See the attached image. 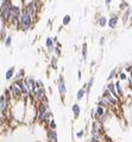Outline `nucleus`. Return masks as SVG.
I'll return each mask as SVG.
<instances>
[{
    "label": "nucleus",
    "mask_w": 132,
    "mask_h": 142,
    "mask_svg": "<svg viewBox=\"0 0 132 142\" xmlns=\"http://www.w3.org/2000/svg\"><path fill=\"white\" fill-rule=\"evenodd\" d=\"M33 17L23 7V12L20 16V20H19V25H18V30H22L23 32H28L29 30H31L33 26Z\"/></svg>",
    "instance_id": "1"
},
{
    "label": "nucleus",
    "mask_w": 132,
    "mask_h": 142,
    "mask_svg": "<svg viewBox=\"0 0 132 142\" xmlns=\"http://www.w3.org/2000/svg\"><path fill=\"white\" fill-rule=\"evenodd\" d=\"M40 7V2L38 0H29L24 4V8L33 17V19L37 17V12L39 11Z\"/></svg>",
    "instance_id": "2"
},
{
    "label": "nucleus",
    "mask_w": 132,
    "mask_h": 142,
    "mask_svg": "<svg viewBox=\"0 0 132 142\" xmlns=\"http://www.w3.org/2000/svg\"><path fill=\"white\" fill-rule=\"evenodd\" d=\"M8 90H10V92L12 93L13 99H23V98H24L23 92H22V90L18 87V85H17V84L12 82V84L8 86Z\"/></svg>",
    "instance_id": "3"
},
{
    "label": "nucleus",
    "mask_w": 132,
    "mask_h": 142,
    "mask_svg": "<svg viewBox=\"0 0 132 142\" xmlns=\"http://www.w3.org/2000/svg\"><path fill=\"white\" fill-rule=\"evenodd\" d=\"M10 106H11V103L5 98L4 94H1V96H0V115L5 117V116L7 115V112H8Z\"/></svg>",
    "instance_id": "4"
},
{
    "label": "nucleus",
    "mask_w": 132,
    "mask_h": 142,
    "mask_svg": "<svg viewBox=\"0 0 132 142\" xmlns=\"http://www.w3.org/2000/svg\"><path fill=\"white\" fill-rule=\"evenodd\" d=\"M57 88H58V93H60V96H61L62 99H63L64 96L67 94L66 80H64V76H63V75H60V76H58V80H57Z\"/></svg>",
    "instance_id": "5"
},
{
    "label": "nucleus",
    "mask_w": 132,
    "mask_h": 142,
    "mask_svg": "<svg viewBox=\"0 0 132 142\" xmlns=\"http://www.w3.org/2000/svg\"><path fill=\"white\" fill-rule=\"evenodd\" d=\"M56 44H57V39L55 37H46V39H45V47H46L49 54H54V50L56 48Z\"/></svg>",
    "instance_id": "6"
},
{
    "label": "nucleus",
    "mask_w": 132,
    "mask_h": 142,
    "mask_svg": "<svg viewBox=\"0 0 132 142\" xmlns=\"http://www.w3.org/2000/svg\"><path fill=\"white\" fill-rule=\"evenodd\" d=\"M118 22H119V17L117 16V14H114V13H112L111 14V17L108 18V26H109V29H115L117 28V25H118Z\"/></svg>",
    "instance_id": "7"
},
{
    "label": "nucleus",
    "mask_w": 132,
    "mask_h": 142,
    "mask_svg": "<svg viewBox=\"0 0 132 142\" xmlns=\"http://www.w3.org/2000/svg\"><path fill=\"white\" fill-rule=\"evenodd\" d=\"M106 88L112 93V96L113 97H115L118 100H120V97L118 96V93H117V90H115V82H113V81H108L107 82V85H106Z\"/></svg>",
    "instance_id": "8"
},
{
    "label": "nucleus",
    "mask_w": 132,
    "mask_h": 142,
    "mask_svg": "<svg viewBox=\"0 0 132 142\" xmlns=\"http://www.w3.org/2000/svg\"><path fill=\"white\" fill-rule=\"evenodd\" d=\"M44 94H46V93H45V88H37V90L33 91L31 96L33 97V99H34L36 102H39L40 98H42Z\"/></svg>",
    "instance_id": "9"
},
{
    "label": "nucleus",
    "mask_w": 132,
    "mask_h": 142,
    "mask_svg": "<svg viewBox=\"0 0 132 142\" xmlns=\"http://www.w3.org/2000/svg\"><path fill=\"white\" fill-rule=\"evenodd\" d=\"M105 113H106V109H105V107L97 106V109H95V116H94V118H95L97 121H100V119L105 116Z\"/></svg>",
    "instance_id": "10"
},
{
    "label": "nucleus",
    "mask_w": 132,
    "mask_h": 142,
    "mask_svg": "<svg viewBox=\"0 0 132 142\" xmlns=\"http://www.w3.org/2000/svg\"><path fill=\"white\" fill-rule=\"evenodd\" d=\"M46 136H48V141L49 142H57V133H56V130L48 129Z\"/></svg>",
    "instance_id": "11"
},
{
    "label": "nucleus",
    "mask_w": 132,
    "mask_h": 142,
    "mask_svg": "<svg viewBox=\"0 0 132 142\" xmlns=\"http://www.w3.org/2000/svg\"><path fill=\"white\" fill-rule=\"evenodd\" d=\"M93 84H94V76H92V78L88 80V82L82 86V87L86 90V96H87V97H88L89 93H91V90H92V87H93Z\"/></svg>",
    "instance_id": "12"
},
{
    "label": "nucleus",
    "mask_w": 132,
    "mask_h": 142,
    "mask_svg": "<svg viewBox=\"0 0 132 142\" xmlns=\"http://www.w3.org/2000/svg\"><path fill=\"white\" fill-rule=\"evenodd\" d=\"M13 79H14L13 82H17V81H22V80H24V79H25V71H24V69H19L18 72H16Z\"/></svg>",
    "instance_id": "13"
},
{
    "label": "nucleus",
    "mask_w": 132,
    "mask_h": 142,
    "mask_svg": "<svg viewBox=\"0 0 132 142\" xmlns=\"http://www.w3.org/2000/svg\"><path fill=\"white\" fill-rule=\"evenodd\" d=\"M130 18H131V7H129L127 10H125V11H124L123 17H121V20H123V23H124V24H127V23H129V20H130Z\"/></svg>",
    "instance_id": "14"
},
{
    "label": "nucleus",
    "mask_w": 132,
    "mask_h": 142,
    "mask_svg": "<svg viewBox=\"0 0 132 142\" xmlns=\"http://www.w3.org/2000/svg\"><path fill=\"white\" fill-rule=\"evenodd\" d=\"M115 90H117L118 96H119L120 98H123V97H124V90H123V86H121V81H120L119 79L115 81Z\"/></svg>",
    "instance_id": "15"
},
{
    "label": "nucleus",
    "mask_w": 132,
    "mask_h": 142,
    "mask_svg": "<svg viewBox=\"0 0 132 142\" xmlns=\"http://www.w3.org/2000/svg\"><path fill=\"white\" fill-rule=\"evenodd\" d=\"M14 67H11V68H8L6 73H5V79L7 80V81H10V80H12L13 78H14Z\"/></svg>",
    "instance_id": "16"
},
{
    "label": "nucleus",
    "mask_w": 132,
    "mask_h": 142,
    "mask_svg": "<svg viewBox=\"0 0 132 142\" xmlns=\"http://www.w3.org/2000/svg\"><path fill=\"white\" fill-rule=\"evenodd\" d=\"M81 53H82V60H83V61H87V56H88V47H87V43H86V42L82 43Z\"/></svg>",
    "instance_id": "17"
},
{
    "label": "nucleus",
    "mask_w": 132,
    "mask_h": 142,
    "mask_svg": "<svg viewBox=\"0 0 132 142\" xmlns=\"http://www.w3.org/2000/svg\"><path fill=\"white\" fill-rule=\"evenodd\" d=\"M71 111H73V113H74V117L77 118V117L80 116V113H81V107H80V105H79L77 103H75V104H73V106H71Z\"/></svg>",
    "instance_id": "18"
},
{
    "label": "nucleus",
    "mask_w": 132,
    "mask_h": 142,
    "mask_svg": "<svg viewBox=\"0 0 132 142\" xmlns=\"http://www.w3.org/2000/svg\"><path fill=\"white\" fill-rule=\"evenodd\" d=\"M107 24H108V18H107V17L101 16L99 19H98V25H99L100 28H105Z\"/></svg>",
    "instance_id": "19"
},
{
    "label": "nucleus",
    "mask_w": 132,
    "mask_h": 142,
    "mask_svg": "<svg viewBox=\"0 0 132 142\" xmlns=\"http://www.w3.org/2000/svg\"><path fill=\"white\" fill-rule=\"evenodd\" d=\"M97 106H101V107H105V109H107V107L109 106V103H108V100L106 99V98H100L99 100H98V103H97Z\"/></svg>",
    "instance_id": "20"
},
{
    "label": "nucleus",
    "mask_w": 132,
    "mask_h": 142,
    "mask_svg": "<svg viewBox=\"0 0 132 142\" xmlns=\"http://www.w3.org/2000/svg\"><path fill=\"white\" fill-rule=\"evenodd\" d=\"M118 75H119L118 69H117V68H113V69L111 71V73H109V75L107 76V81H112L114 78H118Z\"/></svg>",
    "instance_id": "21"
},
{
    "label": "nucleus",
    "mask_w": 132,
    "mask_h": 142,
    "mask_svg": "<svg viewBox=\"0 0 132 142\" xmlns=\"http://www.w3.org/2000/svg\"><path fill=\"white\" fill-rule=\"evenodd\" d=\"M85 96H86V90H85L83 87H81V88L77 91V93H76V99H77V100H81Z\"/></svg>",
    "instance_id": "22"
},
{
    "label": "nucleus",
    "mask_w": 132,
    "mask_h": 142,
    "mask_svg": "<svg viewBox=\"0 0 132 142\" xmlns=\"http://www.w3.org/2000/svg\"><path fill=\"white\" fill-rule=\"evenodd\" d=\"M70 22H71V17H70V14H66V16H63V18H62V25H63V26L69 25Z\"/></svg>",
    "instance_id": "23"
},
{
    "label": "nucleus",
    "mask_w": 132,
    "mask_h": 142,
    "mask_svg": "<svg viewBox=\"0 0 132 142\" xmlns=\"http://www.w3.org/2000/svg\"><path fill=\"white\" fill-rule=\"evenodd\" d=\"M4 44L6 48H10L12 45V36L11 35H7L5 37V41H4Z\"/></svg>",
    "instance_id": "24"
},
{
    "label": "nucleus",
    "mask_w": 132,
    "mask_h": 142,
    "mask_svg": "<svg viewBox=\"0 0 132 142\" xmlns=\"http://www.w3.org/2000/svg\"><path fill=\"white\" fill-rule=\"evenodd\" d=\"M118 79H119L120 81H125V80H127V79H129V76H127V73H126V72H119Z\"/></svg>",
    "instance_id": "25"
},
{
    "label": "nucleus",
    "mask_w": 132,
    "mask_h": 142,
    "mask_svg": "<svg viewBox=\"0 0 132 142\" xmlns=\"http://www.w3.org/2000/svg\"><path fill=\"white\" fill-rule=\"evenodd\" d=\"M130 6H129V2L127 1H120V5H119V10L120 11H125L127 10Z\"/></svg>",
    "instance_id": "26"
},
{
    "label": "nucleus",
    "mask_w": 132,
    "mask_h": 142,
    "mask_svg": "<svg viewBox=\"0 0 132 142\" xmlns=\"http://www.w3.org/2000/svg\"><path fill=\"white\" fill-rule=\"evenodd\" d=\"M4 96H5V98H6V99H7L10 103H11V100L13 99V97H12V93L10 92V90H8V88H7V90H5V92H4Z\"/></svg>",
    "instance_id": "27"
},
{
    "label": "nucleus",
    "mask_w": 132,
    "mask_h": 142,
    "mask_svg": "<svg viewBox=\"0 0 132 142\" xmlns=\"http://www.w3.org/2000/svg\"><path fill=\"white\" fill-rule=\"evenodd\" d=\"M48 127H49V129H52V130H56V122H55V119L52 118L50 122H49V124H48Z\"/></svg>",
    "instance_id": "28"
},
{
    "label": "nucleus",
    "mask_w": 132,
    "mask_h": 142,
    "mask_svg": "<svg viewBox=\"0 0 132 142\" xmlns=\"http://www.w3.org/2000/svg\"><path fill=\"white\" fill-rule=\"evenodd\" d=\"M50 66H51L52 68H56V67H57V56H54V57L51 59V63H50Z\"/></svg>",
    "instance_id": "29"
},
{
    "label": "nucleus",
    "mask_w": 132,
    "mask_h": 142,
    "mask_svg": "<svg viewBox=\"0 0 132 142\" xmlns=\"http://www.w3.org/2000/svg\"><path fill=\"white\" fill-rule=\"evenodd\" d=\"M89 142H101V140H100V135H92L91 141Z\"/></svg>",
    "instance_id": "30"
},
{
    "label": "nucleus",
    "mask_w": 132,
    "mask_h": 142,
    "mask_svg": "<svg viewBox=\"0 0 132 142\" xmlns=\"http://www.w3.org/2000/svg\"><path fill=\"white\" fill-rule=\"evenodd\" d=\"M83 135H85V131H83V130H80V131L76 133V137H77V139H82Z\"/></svg>",
    "instance_id": "31"
},
{
    "label": "nucleus",
    "mask_w": 132,
    "mask_h": 142,
    "mask_svg": "<svg viewBox=\"0 0 132 142\" xmlns=\"http://www.w3.org/2000/svg\"><path fill=\"white\" fill-rule=\"evenodd\" d=\"M37 88H45V87H44V84H43V81H40V80H37Z\"/></svg>",
    "instance_id": "32"
},
{
    "label": "nucleus",
    "mask_w": 132,
    "mask_h": 142,
    "mask_svg": "<svg viewBox=\"0 0 132 142\" xmlns=\"http://www.w3.org/2000/svg\"><path fill=\"white\" fill-rule=\"evenodd\" d=\"M131 71H132V65L131 63H127V65L125 66V72H126V73H130Z\"/></svg>",
    "instance_id": "33"
},
{
    "label": "nucleus",
    "mask_w": 132,
    "mask_h": 142,
    "mask_svg": "<svg viewBox=\"0 0 132 142\" xmlns=\"http://www.w3.org/2000/svg\"><path fill=\"white\" fill-rule=\"evenodd\" d=\"M105 42H106V37H100V39H99V44H100V47H102L103 44H105Z\"/></svg>",
    "instance_id": "34"
},
{
    "label": "nucleus",
    "mask_w": 132,
    "mask_h": 142,
    "mask_svg": "<svg viewBox=\"0 0 132 142\" xmlns=\"http://www.w3.org/2000/svg\"><path fill=\"white\" fill-rule=\"evenodd\" d=\"M111 2H112V0H105V4H106V6H109V5H111Z\"/></svg>",
    "instance_id": "35"
},
{
    "label": "nucleus",
    "mask_w": 132,
    "mask_h": 142,
    "mask_svg": "<svg viewBox=\"0 0 132 142\" xmlns=\"http://www.w3.org/2000/svg\"><path fill=\"white\" fill-rule=\"evenodd\" d=\"M77 79H79V80H81V71L77 72Z\"/></svg>",
    "instance_id": "36"
},
{
    "label": "nucleus",
    "mask_w": 132,
    "mask_h": 142,
    "mask_svg": "<svg viewBox=\"0 0 132 142\" xmlns=\"http://www.w3.org/2000/svg\"><path fill=\"white\" fill-rule=\"evenodd\" d=\"M2 28H4V25H2V24H0V34H1V31H2Z\"/></svg>",
    "instance_id": "37"
},
{
    "label": "nucleus",
    "mask_w": 132,
    "mask_h": 142,
    "mask_svg": "<svg viewBox=\"0 0 132 142\" xmlns=\"http://www.w3.org/2000/svg\"><path fill=\"white\" fill-rule=\"evenodd\" d=\"M2 124V118H1V116H0V125Z\"/></svg>",
    "instance_id": "38"
},
{
    "label": "nucleus",
    "mask_w": 132,
    "mask_h": 142,
    "mask_svg": "<svg viewBox=\"0 0 132 142\" xmlns=\"http://www.w3.org/2000/svg\"><path fill=\"white\" fill-rule=\"evenodd\" d=\"M129 76H130V78H132V71L129 73Z\"/></svg>",
    "instance_id": "39"
},
{
    "label": "nucleus",
    "mask_w": 132,
    "mask_h": 142,
    "mask_svg": "<svg viewBox=\"0 0 132 142\" xmlns=\"http://www.w3.org/2000/svg\"><path fill=\"white\" fill-rule=\"evenodd\" d=\"M38 1H39V2H44L45 0H38Z\"/></svg>",
    "instance_id": "40"
}]
</instances>
